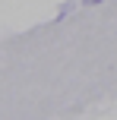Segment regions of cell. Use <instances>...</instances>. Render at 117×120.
Here are the masks:
<instances>
[{
  "instance_id": "6da1fadb",
  "label": "cell",
  "mask_w": 117,
  "mask_h": 120,
  "mask_svg": "<svg viewBox=\"0 0 117 120\" xmlns=\"http://www.w3.org/2000/svg\"><path fill=\"white\" fill-rule=\"evenodd\" d=\"M86 3H101V0H86Z\"/></svg>"
}]
</instances>
